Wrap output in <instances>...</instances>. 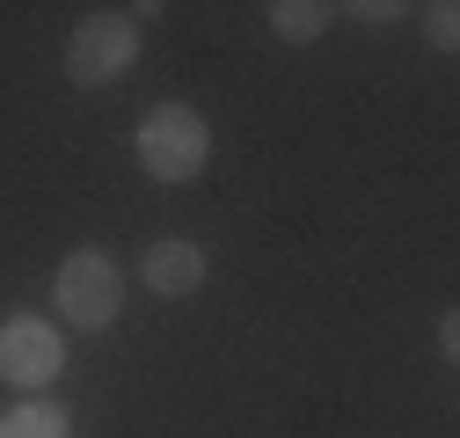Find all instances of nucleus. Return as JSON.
<instances>
[{"instance_id": "f257e3e1", "label": "nucleus", "mask_w": 460, "mask_h": 438, "mask_svg": "<svg viewBox=\"0 0 460 438\" xmlns=\"http://www.w3.org/2000/svg\"><path fill=\"white\" fill-rule=\"evenodd\" d=\"M132 146H139V169L154 183H198L205 161H212V132L190 102H154L132 132Z\"/></svg>"}, {"instance_id": "f03ea898", "label": "nucleus", "mask_w": 460, "mask_h": 438, "mask_svg": "<svg viewBox=\"0 0 460 438\" xmlns=\"http://www.w3.org/2000/svg\"><path fill=\"white\" fill-rule=\"evenodd\" d=\"M51 300H59L66 328L95 337V328L118 321V307H125V278H118V263H110L102 249H74V256L59 263V278H51Z\"/></svg>"}, {"instance_id": "7ed1b4c3", "label": "nucleus", "mask_w": 460, "mask_h": 438, "mask_svg": "<svg viewBox=\"0 0 460 438\" xmlns=\"http://www.w3.org/2000/svg\"><path fill=\"white\" fill-rule=\"evenodd\" d=\"M132 66H139V22L132 15H88L66 37V81H81V88H102Z\"/></svg>"}, {"instance_id": "20e7f679", "label": "nucleus", "mask_w": 460, "mask_h": 438, "mask_svg": "<svg viewBox=\"0 0 460 438\" xmlns=\"http://www.w3.org/2000/svg\"><path fill=\"white\" fill-rule=\"evenodd\" d=\"M59 365H66V344H59L51 321H37V314L0 321V380H15V388H51Z\"/></svg>"}, {"instance_id": "39448f33", "label": "nucleus", "mask_w": 460, "mask_h": 438, "mask_svg": "<svg viewBox=\"0 0 460 438\" xmlns=\"http://www.w3.org/2000/svg\"><path fill=\"white\" fill-rule=\"evenodd\" d=\"M139 278H146V293H161V300H190V293L205 285V249H198V241H183V234H168V241H154V249H146Z\"/></svg>"}, {"instance_id": "423d86ee", "label": "nucleus", "mask_w": 460, "mask_h": 438, "mask_svg": "<svg viewBox=\"0 0 460 438\" xmlns=\"http://www.w3.org/2000/svg\"><path fill=\"white\" fill-rule=\"evenodd\" d=\"M270 37H285V44H314L322 30H329V15L336 8H322V0H270Z\"/></svg>"}, {"instance_id": "0eeeda50", "label": "nucleus", "mask_w": 460, "mask_h": 438, "mask_svg": "<svg viewBox=\"0 0 460 438\" xmlns=\"http://www.w3.org/2000/svg\"><path fill=\"white\" fill-rule=\"evenodd\" d=\"M0 438H74V424H66L59 402H22V409L0 416Z\"/></svg>"}, {"instance_id": "6e6552de", "label": "nucleus", "mask_w": 460, "mask_h": 438, "mask_svg": "<svg viewBox=\"0 0 460 438\" xmlns=\"http://www.w3.org/2000/svg\"><path fill=\"white\" fill-rule=\"evenodd\" d=\"M424 37H431L438 51L460 44V8H453V0H431V8H424Z\"/></svg>"}, {"instance_id": "1a4fd4ad", "label": "nucleus", "mask_w": 460, "mask_h": 438, "mask_svg": "<svg viewBox=\"0 0 460 438\" xmlns=\"http://www.w3.org/2000/svg\"><path fill=\"white\" fill-rule=\"evenodd\" d=\"M438 351H446V358H460V321H453V314L438 321Z\"/></svg>"}]
</instances>
